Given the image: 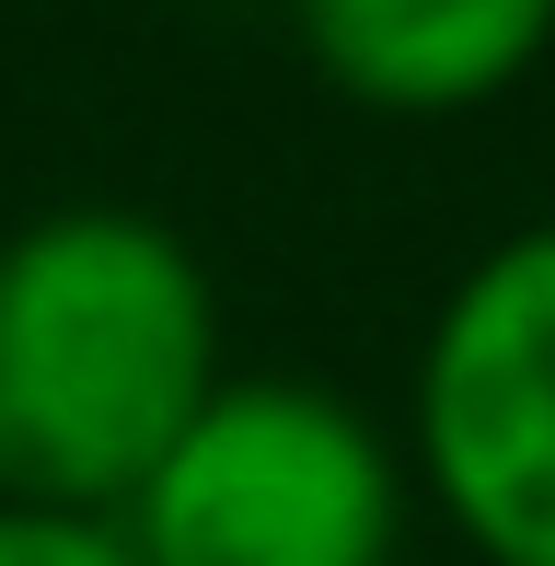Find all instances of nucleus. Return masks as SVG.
I'll return each mask as SVG.
<instances>
[{
	"mask_svg": "<svg viewBox=\"0 0 555 566\" xmlns=\"http://www.w3.org/2000/svg\"><path fill=\"white\" fill-rule=\"evenodd\" d=\"M0 566H139L116 521L82 509H0Z\"/></svg>",
	"mask_w": 555,
	"mask_h": 566,
	"instance_id": "obj_5",
	"label": "nucleus"
},
{
	"mask_svg": "<svg viewBox=\"0 0 555 566\" xmlns=\"http://www.w3.org/2000/svg\"><path fill=\"white\" fill-rule=\"evenodd\" d=\"M417 521L394 417L313 370H232L116 509L139 566H406Z\"/></svg>",
	"mask_w": 555,
	"mask_h": 566,
	"instance_id": "obj_2",
	"label": "nucleus"
},
{
	"mask_svg": "<svg viewBox=\"0 0 555 566\" xmlns=\"http://www.w3.org/2000/svg\"><path fill=\"white\" fill-rule=\"evenodd\" d=\"M394 440L474 566H555V220L498 231L440 290Z\"/></svg>",
	"mask_w": 555,
	"mask_h": 566,
	"instance_id": "obj_3",
	"label": "nucleus"
},
{
	"mask_svg": "<svg viewBox=\"0 0 555 566\" xmlns=\"http://www.w3.org/2000/svg\"><path fill=\"white\" fill-rule=\"evenodd\" d=\"M220 381V277L163 209L70 197L0 231V509L116 521Z\"/></svg>",
	"mask_w": 555,
	"mask_h": 566,
	"instance_id": "obj_1",
	"label": "nucleus"
},
{
	"mask_svg": "<svg viewBox=\"0 0 555 566\" xmlns=\"http://www.w3.org/2000/svg\"><path fill=\"white\" fill-rule=\"evenodd\" d=\"M290 35L359 116H474L555 46V0H290Z\"/></svg>",
	"mask_w": 555,
	"mask_h": 566,
	"instance_id": "obj_4",
	"label": "nucleus"
}]
</instances>
